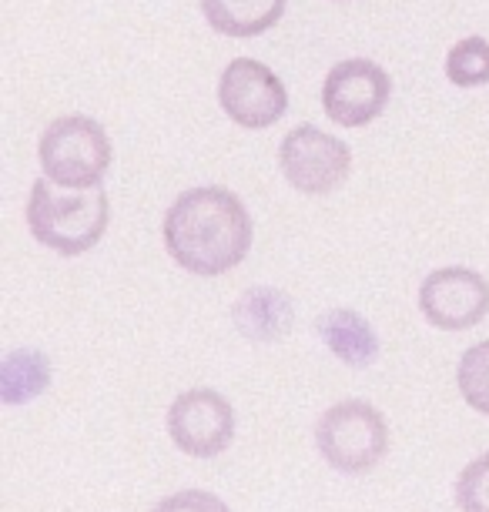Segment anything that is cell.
I'll use <instances>...</instances> for the list:
<instances>
[{"label":"cell","mask_w":489,"mask_h":512,"mask_svg":"<svg viewBox=\"0 0 489 512\" xmlns=\"http://www.w3.org/2000/svg\"><path fill=\"white\" fill-rule=\"evenodd\" d=\"M252 218L228 188H191L168 208L161 238L168 255L191 275L215 278L232 272L252 251Z\"/></svg>","instance_id":"1"},{"label":"cell","mask_w":489,"mask_h":512,"mask_svg":"<svg viewBox=\"0 0 489 512\" xmlns=\"http://www.w3.org/2000/svg\"><path fill=\"white\" fill-rule=\"evenodd\" d=\"M111 221V201L104 188H57L54 181H34L27 198V231L37 245L64 258H78L104 238Z\"/></svg>","instance_id":"2"},{"label":"cell","mask_w":489,"mask_h":512,"mask_svg":"<svg viewBox=\"0 0 489 512\" xmlns=\"http://www.w3.org/2000/svg\"><path fill=\"white\" fill-rule=\"evenodd\" d=\"M37 158H41V171L47 181H54L57 188L81 191L101 188L114 161V148L108 131L94 118L67 114V118H57L44 128Z\"/></svg>","instance_id":"3"},{"label":"cell","mask_w":489,"mask_h":512,"mask_svg":"<svg viewBox=\"0 0 489 512\" xmlns=\"http://www.w3.org/2000/svg\"><path fill=\"white\" fill-rule=\"evenodd\" d=\"M315 446L322 459L345 476L376 469L389 449L386 415L362 399L335 402L315 425Z\"/></svg>","instance_id":"4"},{"label":"cell","mask_w":489,"mask_h":512,"mask_svg":"<svg viewBox=\"0 0 489 512\" xmlns=\"http://www.w3.org/2000/svg\"><path fill=\"white\" fill-rule=\"evenodd\" d=\"M278 168L302 195H332L352 175V151L335 134H325L315 124H299L282 138Z\"/></svg>","instance_id":"5"},{"label":"cell","mask_w":489,"mask_h":512,"mask_svg":"<svg viewBox=\"0 0 489 512\" xmlns=\"http://www.w3.org/2000/svg\"><path fill=\"white\" fill-rule=\"evenodd\" d=\"M392 98V77L382 64L369 57H349L332 64L322 81L325 118L339 128H366L386 111Z\"/></svg>","instance_id":"6"},{"label":"cell","mask_w":489,"mask_h":512,"mask_svg":"<svg viewBox=\"0 0 489 512\" xmlns=\"http://www.w3.org/2000/svg\"><path fill=\"white\" fill-rule=\"evenodd\" d=\"M218 104L245 131H265L285 118L289 111V91L272 67L255 57H235L218 81Z\"/></svg>","instance_id":"7"},{"label":"cell","mask_w":489,"mask_h":512,"mask_svg":"<svg viewBox=\"0 0 489 512\" xmlns=\"http://www.w3.org/2000/svg\"><path fill=\"white\" fill-rule=\"evenodd\" d=\"M168 432L175 446L188 456H222L235 439V409L215 389H188L171 402Z\"/></svg>","instance_id":"8"},{"label":"cell","mask_w":489,"mask_h":512,"mask_svg":"<svg viewBox=\"0 0 489 512\" xmlns=\"http://www.w3.org/2000/svg\"><path fill=\"white\" fill-rule=\"evenodd\" d=\"M419 312L443 332H466L489 312V282L473 268H436L419 285Z\"/></svg>","instance_id":"9"},{"label":"cell","mask_w":489,"mask_h":512,"mask_svg":"<svg viewBox=\"0 0 489 512\" xmlns=\"http://www.w3.org/2000/svg\"><path fill=\"white\" fill-rule=\"evenodd\" d=\"M315 328H319L322 342L329 345V352L349 369H366L379 359V335L352 308H329Z\"/></svg>","instance_id":"10"},{"label":"cell","mask_w":489,"mask_h":512,"mask_svg":"<svg viewBox=\"0 0 489 512\" xmlns=\"http://www.w3.org/2000/svg\"><path fill=\"white\" fill-rule=\"evenodd\" d=\"M292 298L278 288H248L232 308L235 328L252 342H278L292 328Z\"/></svg>","instance_id":"11"},{"label":"cell","mask_w":489,"mask_h":512,"mask_svg":"<svg viewBox=\"0 0 489 512\" xmlns=\"http://www.w3.org/2000/svg\"><path fill=\"white\" fill-rule=\"evenodd\" d=\"M289 0H201L208 27L225 37H258L282 21Z\"/></svg>","instance_id":"12"},{"label":"cell","mask_w":489,"mask_h":512,"mask_svg":"<svg viewBox=\"0 0 489 512\" xmlns=\"http://www.w3.org/2000/svg\"><path fill=\"white\" fill-rule=\"evenodd\" d=\"M51 385V359L37 349H14L0 362V399L4 405H24Z\"/></svg>","instance_id":"13"},{"label":"cell","mask_w":489,"mask_h":512,"mask_svg":"<svg viewBox=\"0 0 489 512\" xmlns=\"http://www.w3.org/2000/svg\"><path fill=\"white\" fill-rule=\"evenodd\" d=\"M446 77L456 88H483L489 84V41L486 37H463L446 54Z\"/></svg>","instance_id":"14"},{"label":"cell","mask_w":489,"mask_h":512,"mask_svg":"<svg viewBox=\"0 0 489 512\" xmlns=\"http://www.w3.org/2000/svg\"><path fill=\"white\" fill-rule=\"evenodd\" d=\"M456 385L469 409L489 415V338L463 352L456 369Z\"/></svg>","instance_id":"15"},{"label":"cell","mask_w":489,"mask_h":512,"mask_svg":"<svg viewBox=\"0 0 489 512\" xmlns=\"http://www.w3.org/2000/svg\"><path fill=\"white\" fill-rule=\"evenodd\" d=\"M456 506L463 512H489V452H483L459 472Z\"/></svg>","instance_id":"16"},{"label":"cell","mask_w":489,"mask_h":512,"mask_svg":"<svg viewBox=\"0 0 489 512\" xmlns=\"http://www.w3.org/2000/svg\"><path fill=\"white\" fill-rule=\"evenodd\" d=\"M151 512H232V509H228L225 499H218L215 492L185 489V492H175V496L161 499Z\"/></svg>","instance_id":"17"}]
</instances>
